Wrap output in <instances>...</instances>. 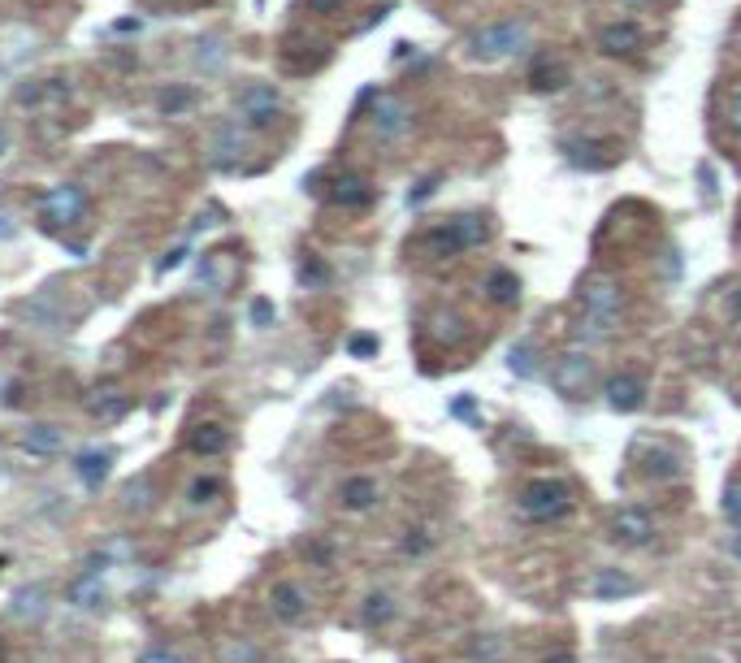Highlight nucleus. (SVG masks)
Segmentation results:
<instances>
[{
    "mask_svg": "<svg viewBox=\"0 0 741 663\" xmlns=\"http://www.w3.org/2000/svg\"><path fill=\"white\" fill-rule=\"evenodd\" d=\"M624 317V295L616 278H594L581 291V334L585 338H603L620 325Z\"/></svg>",
    "mask_w": 741,
    "mask_h": 663,
    "instance_id": "obj_1",
    "label": "nucleus"
},
{
    "mask_svg": "<svg viewBox=\"0 0 741 663\" xmlns=\"http://www.w3.org/2000/svg\"><path fill=\"white\" fill-rule=\"evenodd\" d=\"M533 31L520 18H499L490 26H481V31L468 35V57L473 61H507V57H520V52L529 48Z\"/></svg>",
    "mask_w": 741,
    "mask_h": 663,
    "instance_id": "obj_2",
    "label": "nucleus"
},
{
    "mask_svg": "<svg viewBox=\"0 0 741 663\" xmlns=\"http://www.w3.org/2000/svg\"><path fill=\"white\" fill-rule=\"evenodd\" d=\"M486 239H490L486 217H481V213H460V217H451V221H442V226H434L421 243H425V252L434 256V260H451V256L468 252V247H481Z\"/></svg>",
    "mask_w": 741,
    "mask_h": 663,
    "instance_id": "obj_3",
    "label": "nucleus"
},
{
    "mask_svg": "<svg viewBox=\"0 0 741 663\" xmlns=\"http://www.w3.org/2000/svg\"><path fill=\"white\" fill-rule=\"evenodd\" d=\"M516 507L533 525H551V520H559L572 507V490H568V481H559V477H533L529 486L520 490Z\"/></svg>",
    "mask_w": 741,
    "mask_h": 663,
    "instance_id": "obj_4",
    "label": "nucleus"
},
{
    "mask_svg": "<svg viewBox=\"0 0 741 663\" xmlns=\"http://www.w3.org/2000/svg\"><path fill=\"white\" fill-rule=\"evenodd\" d=\"M234 109L243 113V122L247 126H256V130H265L278 122V113H282V96L273 91L269 83H247L239 96H234Z\"/></svg>",
    "mask_w": 741,
    "mask_h": 663,
    "instance_id": "obj_5",
    "label": "nucleus"
},
{
    "mask_svg": "<svg viewBox=\"0 0 741 663\" xmlns=\"http://www.w3.org/2000/svg\"><path fill=\"white\" fill-rule=\"evenodd\" d=\"M83 208H87V195H83V187H70V182L48 187L39 195V217H44L48 226H74V221L83 217Z\"/></svg>",
    "mask_w": 741,
    "mask_h": 663,
    "instance_id": "obj_6",
    "label": "nucleus"
},
{
    "mask_svg": "<svg viewBox=\"0 0 741 663\" xmlns=\"http://www.w3.org/2000/svg\"><path fill=\"white\" fill-rule=\"evenodd\" d=\"M611 538L620 546H650L655 542V520H650L646 507H620L616 516H611Z\"/></svg>",
    "mask_w": 741,
    "mask_h": 663,
    "instance_id": "obj_7",
    "label": "nucleus"
},
{
    "mask_svg": "<svg viewBox=\"0 0 741 663\" xmlns=\"http://www.w3.org/2000/svg\"><path fill=\"white\" fill-rule=\"evenodd\" d=\"M269 611L282 624H299V620L308 616V590L299 581H278L269 590Z\"/></svg>",
    "mask_w": 741,
    "mask_h": 663,
    "instance_id": "obj_8",
    "label": "nucleus"
},
{
    "mask_svg": "<svg viewBox=\"0 0 741 663\" xmlns=\"http://www.w3.org/2000/svg\"><path fill=\"white\" fill-rule=\"evenodd\" d=\"M603 399L616 412H637V408H642V399H646V382L637 373H611L603 382Z\"/></svg>",
    "mask_w": 741,
    "mask_h": 663,
    "instance_id": "obj_9",
    "label": "nucleus"
},
{
    "mask_svg": "<svg viewBox=\"0 0 741 663\" xmlns=\"http://www.w3.org/2000/svg\"><path fill=\"white\" fill-rule=\"evenodd\" d=\"M598 48H603L607 57H633V52L642 48V26L637 22H607L603 31H598Z\"/></svg>",
    "mask_w": 741,
    "mask_h": 663,
    "instance_id": "obj_10",
    "label": "nucleus"
},
{
    "mask_svg": "<svg viewBox=\"0 0 741 663\" xmlns=\"http://www.w3.org/2000/svg\"><path fill=\"white\" fill-rule=\"evenodd\" d=\"M330 204H338V208H364V204H373L369 178H360V174H338L334 187H330Z\"/></svg>",
    "mask_w": 741,
    "mask_h": 663,
    "instance_id": "obj_11",
    "label": "nucleus"
},
{
    "mask_svg": "<svg viewBox=\"0 0 741 663\" xmlns=\"http://www.w3.org/2000/svg\"><path fill=\"white\" fill-rule=\"evenodd\" d=\"M22 451L26 455H57V451H65V429H57V425H48V421H39V425H31L22 434Z\"/></svg>",
    "mask_w": 741,
    "mask_h": 663,
    "instance_id": "obj_12",
    "label": "nucleus"
},
{
    "mask_svg": "<svg viewBox=\"0 0 741 663\" xmlns=\"http://www.w3.org/2000/svg\"><path fill=\"white\" fill-rule=\"evenodd\" d=\"M226 447H230V434L217 421H204V425H195L191 434H187V451L191 455H204V460H213V455H221Z\"/></svg>",
    "mask_w": 741,
    "mask_h": 663,
    "instance_id": "obj_13",
    "label": "nucleus"
},
{
    "mask_svg": "<svg viewBox=\"0 0 741 663\" xmlns=\"http://www.w3.org/2000/svg\"><path fill=\"white\" fill-rule=\"evenodd\" d=\"M611 148L607 143H598V139H568L564 143V156H568V165H577V169H607L611 165Z\"/></svg>",
    "mask_w": 741,
    "mask_h": 663,
    "instance_id": "obj_14",
    "label": "nucleus"
},
{
    "mask_svg": "<svg viewBox=\"0 0 741 663\" xmlns=\"http://www.w3.org/2000/svg\"><path fill=\"white\" fill-rule=\"evenodd\" d=\"M109 468H113V451H83L74 460V477L83 481L87 490H100L104 477H109Z\"/></svg>",
    "mask_w": 741,
    "mask_h": 663,
    "instance_id": "obj_15",
    "label": "nucleus"
},
{
    "mask_svg": "<svg viewBox=\"0 0 741 663\" xmlns=\"http://www.w3.org/2000/svg\"><path fill=\"white\" fill-rule=\"evenodd\" d=\"M594 364L590 356H581V351H572V356L559 360V373H555V386L568 390V395H577V390H585V382H590Z\"/></svg>",
    "mask_w": 741,
    "mask_h": 663,
    "instance_id": "obj_16",
    "label": "nucleus"
},
{
    "mask_svg": "<svg viewBox=\"0 0 741 663\" xmlns=\"http://www.w3.org/2000/svg\"><path fill=\"white\" fill-rule=\"evenodd\" d=\"M568 83V70H564V61H555V57H538L529 65V87L533 91H542V96H551V91H559Z\"/></svg>",
    "mask_w": 741,
    "mask_h": 663,
    "instance_id": "obj_17",
    "label": "nucleus"
},
{
    "mask_svg": "<svg viewBox=\"0 0 741 663\" xmlns=\"http://www.w3.org/2000/svg\"><path fill=\"white\" fill-rule=\"evenodd\" d=\"M377 481L373 477H347L343 490H338V499H343L347 512H369V507H377Z\"/></svg>",
    "mask_w": 741,
    "mask_h": 663,
    "instance_id": "obj_18",
    "label": "nucleus"
},
{
    "mask_svg": "<svg viewBox=\"0 0 741 663\" xmlns=\"http://www.w3.org/2000/svg\"><path fill=\"white\" fill-rule=\"evenodd\" d=\"M65 598H70L74 607H100L104 603V581L100 572H83V577H74L65 585Z\"/></svg>",
    "mask_w": 741,
    "mask_h": 663,
    "instance_id": "obj_19",
    "label": "nucleus"
},
{
    "mask_svg": "<svg viewBox=\"0 0 741 663\" xmlns=\"http://www.w3.org/2000/svg\"><path fill=\"white\" fill-rule=\"evenodd\" d=\"M373 130H377L382 139L403 135V130H408V109H403V104H395V100L377 104V109H373Z\"/></svg>",
    "mask_w": 741,
    "mask_h": 663,
    "instance_id": "obj_20",
    "label": "nucleus"
},
{
    "mask_svg": "<svg viewBox=\"0 0 741 663\" xmlns=\"http://www.w3.org/2000/svg\"><path fill=\"white\" fill-rule=\"evenodd\" d=\"M486 295L494 299V304L512 308L516 299H520V278H516L512 269H490V273H486Z\"/></svg>",
    "mask_w": 741,
    "mask_h": 663,
    "instance_id": "obj_21",
    "label": "nucleus"
},
{
    "mask_svg": "<svg viewBox=\"0 0 741 663\" xmlns=\"http://www.w3.org/2000/svg\"><path fill=\"white\" fill-rule=\"evenodd\" d=\"M126 408H130V399L122 390H96V399L87 403V412L96 416V421H122Z\"/></svg>",
    "mask_w": 741,
    "mask_h": 663,
    "instance_id": "obj_22",
    "label": "nucleus"
},
{
    "mask_svg": "<svg viewBox=\"0 0 741 663\" xmlns=\"http://www.w3.org/2000/svg\"><path fill=\"white\" fill-rule=\"evenodd\" d=\"M360 620L369 624V629H382V624H390V620H395V598L382 594V590L369 594V598H364V607H360Z\"/></svg>",
    "mask_w": 741,
    "mask_h": 663,
    "instance_id": "obj_23",
    "label": "nucleus"
},
{
    "mask_svg": "<svg viewBox=\"0 0 741 663\" xmlns=\"http://www.w3.org/2000/svg\"><path fill=\"white\" fill-rule=\"evenodd\" d=\"M594 594L603 598V603H611V598H624V594H633V581L624 577V572H616V568H603L594 577Z\"/></svg>",
    "mask_w": 741,
    "mask_h": 663,
    "instance_id": "obj_24",
    "label": "nucleus"
},
{
    "mask_svg": "<svg viewBox=\"0 0 741 663\" xmlns=\"http://www.w3.org/2000/svg\"><path fill=\"white\" fill-rule=\"evenodd\" d=\"M13 616H22V620H39V616H44V590L31 585V590L13 594Z\"/></svg>",
    "mask_w": 741,
    "mask_h": 663,
    "instance_id": "obj_25",
    "label": "nucleus"
},
{
    "mask_svg": "<svg viewBox=\"0 0 741 663\" xmlns=\"http://www.w3.org/2000/svg\"><path fill=\"white\" fill-rule=\"evenodd\" d=\"M507 369H512L516 377H533V373H538V347L516 343L512 351H507Z\"/></svg>",
    "mask_w": 741,
    "mask_h": 663,
    "instance_id": "obj_26",
    "label": "nucleus"
},
{
    "mask_svg": "<svg viewBox=\"0 0 741 663\" xmlns=\"http://www.w3.org/2000/svg\"><path fill=\"white\" fill-rule=\"evenodd\" d=\"M720 512H724V520H728V525H733V529H741V481H728Z\"/></svg>",
    "mask_w": 741,
    "mask_h": 663,
    "instance_id": "obj_27",
    "label": "nucleus"
},
{
    "mask_svg": "<svg viewBox=\"0 0 741 663\" xmlns=\"http://www.w3.org/2000/svg\"><path fill=\"white\" fill-rule=\"evenodd\" d=\"M217 494H221V477H200V481H195V486H191V494H187V499H191L195 507H204V503H213Z\"/></svg>",
    "mask_w": 741,
    "mask_h": 663,
    "instance_id": "obj_28",
    "label": "nucleus"
},
{
    "mask_svg": "<svg viewBox=\"0 0 741 663\" xmlns=\"http://www.w3.org/2000/svg\"><path fill=\"white\" fill-rule=\"evenodd\" d=\"M377 347H382V343H377L373 334H351V338H347V351H351V356H356V360H369V356H377Z\"/></svg>",
    "mask_w": 741,
    "mask_h": 663,
    "instance_id": "obj_29",
    "label": "nucleus"
},
{
    "mask_svg": "<svg viewBox=\"0 0 741 663\" xmlns=\"http://www.w3.org/2000/svg\"><path fill=\"white\" fill-rule=\"evenodd\" d=\"M182 109H191V91H187V87L165 91V96H161V113L174 117V113H182Z\"/></svg>",
    "mask_w": 741,
    "mask_h": 663,
    "instance_id": "obj_30",
    "label": "nucleus"
},
{
    "mask_svg": "<svg viewBox=\"0 0 741 663\" xmlns=\"http://www.w3.org/2000/svg\"><path fill=\"white\" fill-rule=\"evenodd\" d=\"M650 477H676V460H672V451H650V468H646Z\"/></svg>",
    "mask_w": 741,
    "mask_h": 663,
    "instance_id": "obj_31",
    "label": "nucleus"
},
{
    "mask_svg": "<svg viewBox=\"0 0 741 663\" xmlns=\"http://www.w3.org/2000/svg\"><path fill=\"white\" fill-rule=\"evenodd\" d=\"M273 317H278V312H273L269 299H252V325H256V330H269Z\"/></svg>",
    "mask_w": 741,
    "mask_h": 663,
    "instance_id": "obj_32",
    "label": "nucleus"
},
{
    "mask_svg": "<svg viewBox=\"0 0 741 663\" xmlns=\"http://www.w3.org/2000/svg\"><path fill=\"white\" fill-rule=\"evenodd\" d=\"M135 663H182V659H178L169 646H152V650H143V655H139Z\"/></svg>",
    "mask_w": 741,
    "mask_h": 663,
    "instance_id": "obj_33",
    "label": "nucleus"
},
{
    "mask_svg": "<svg viewBox=\"0 0 741 663\" xmlns=\"http://www.w3.org/2000/svg\"><path fill=\"white\" fill-rule=\"evenodd\" d=\"M451 412L460 416V421H473V425H477V399H473V395H460V399L451 403Z\"/></svg>",
    "mask_w": 741,
    "mask_h": 663,
    "instance_id": "obj_34",
    "label": "nucleus"
},
{
    "mask_svg": "<svg viewBox=\"0 0 741 663\" xmlns=\"http://www.w3.org/2000/svg\"><path fill=\"white\" fill-rule=\"evenodd\" d=\"M299 282H308V286H321V282H330V273H325L321 265H304V269H299Z\"/></svg>",
    "mask_w": 741,
    "mask_h": 663,
    "instance_id": "obj_35",
    "label": "nucleus"
},
{
    "mask_svg": "<svg viewBox=\"0 0 741 663\" xmlns=\"http://www.w3.org/2000/svg\"><path fill=\"white\" fill-rule=\"evenodd\" d=\"M728 126H733L737 135H741V87L733 91V96H728Z\"/></svg>",
    "mask_w": 741,
    "mask_h": 663,
    "instance_id": "obj_36",
    "label": "nucleus"
},
{
    "mask_svg": "<svg viewBox=\"0 0 741 663\" xmlns=\"http://www.w3.org/2000/svg\"><path fill=\"white\" fill-rule=\"evenodd\" d=\"M182 256H187V247H174V252H169L161 265H156V273H169V269H178L182 265Z\"/></svg>",
    "mask_w": 741,
    "mask_h": 663,
    "instance_id": "obj_37",
    "label": "nucleus"
},
{
    "mask_svg": "<svg viewBox=\"0 0 741 663\" xmlns=\"http://www.w3.org/2000/svg\"><path fill=\"white\" fill-rule=\"evenodd\" d=\"M425 546H429V538H425V533H421V529H412V538H408V542H403V551L421 555V551H425Z\"/></svg>",
    "mask_w": 741,
    "mask_h": 663,
    "instance_id": "obj_38",
    "label": "nucleus"
},
{
    "mask_svg": "<svg viewBox=\"0 0 741 663\" xmlns=\"http://www.w3.org/2000/svg\"><path fill=\"white\" fill-rule=\"evenodd\" d=\"M226 659H230V663H252V659H256V650H252V646H243V650H239V646H230V650H226Z\"/></svg>",
    "mask_w": 741,
    "mask_h": 663,
    "instance_id": "obj_39",
    "label": "nucleus"
},
{
    "mask_svg": "<svg viewBox=\"0 0 741 663\" xmlns=\"http://www.w3.org/2000/svg\"><path fill=\"white\" fill-rule=\"evenodd\" d=\"M347 0H308V9L312 13H334V9H343Z\"/></svg>",
    "mask_w": 741,
    "mask_h": 663,
    "instance_id": "obj_40",
    "label": "nucleus"
},
{
    "mask_svg": "<svg viewBox=\"0 0 741 663\" xmlns=\"http://www.w3.org/2000/svg\"><path fill=\"white\" fill-rule=\"evenodd\" d=\"M425 195H434V178H425V182H416V191H412V204H421Z\"/></svg>",
    "mask_w": 741,
    "mask_h": 663,
    "instance_id": "obj_41",
    "label": "nucleus"
},
{
    "mask_svg": "<svg viewBox=\"0 0 741 663\" xmlns=\"http://www.w3.org/2000/svg\"><path fill=\"white\" fill-rule=\"evenodd\" d=\"M728 308H733V317L741 321V286H737V291H733V299H728Z\"/></svg>",
    "mask_w": 741,
    "mask_h": 663,
    "instance_id": "obj_42",
    "label": "nucleus"
},
{
    "mask_svg": "<svg viewBox=\"0 0 741 663\" xmlns=\"http://www.w3.org/2000/svg\"><path fill=\"white\" fill-rule=\"evenodd\" d=\"M542 663H577V659H572V655H564V650H559V655H546Z\"/></svg>",
    "mask_w": 741,
    "mask_h": 663,
    "instance_id": "obj_43",
    "label": "nucleus"
},
{
    "mask_svg": "<svg viewBox=\"0 0 741 663\" xmlns=\"http://www.w3.org/2000/svg\"><path fill=\"white\" fill-rule=\"evenodd\" d=\"M728 551H733V559H741V533H737L733 542H728Z\"/></svg>",
    "mask_w": 741,
    "mask_h": 663,
    "instance_id": "obj_44",
    "label": "nucleus"
},
{
    "mask_svg": "<svg viewBox=\"0 0 741 663\" xmlns=\"http://www.w3.org/2000/svg\"><path fill=\"white\" fill-rule=\"evenodd\" d=\"M5 148H9V135H5V130H0V156H5Z\"/></svg>",
    "mask_w": 741,
    "mask_h": 663,
    "instance_id": "obj_45",
    "label": "nucleus"
},
{
    "mask_svg": "<svg viewBox=\"0 0 741 663\" xmlns=\"http://www.w3.org/2000/svg\"><path fill=\"white\" fill-rule=\"evenodd\" d=\"M737 663H741V650H737Z\"/></svg>",
    "mask_w": 741,
    "mask_h": 663,
    "instance_id": "obj_46",
    "label": "nucleus"
},
{
    "mask_svg": "<svg viewBox=\"0 0 741 663\" xmlns=\"http://www.w3.org/2000/svg\"><path fill=\"white\" fill-rule=\"evenodd\" d=\"M0 568H5V559H0Z\"/></svg>",
    "mask_w": 741,
    "mask_h": 663,
    "instance_id": "obj_47",
    "label": "nucleus"
},
{
    "mask_svg": "<svg viewBox=\"0 0 741 663\" xmlns=\"http://www.w3.org/2000/svg\"><path fill=\"white\" fill-rule=\"evenodd\" d=\"M629 5H637V0H629Z\"/></svg>",
    "mask_w": 741,
    "mask_h": 663,
    "instance_id": "obj_48",
    "label": "nucleus"
}]
</instances>
